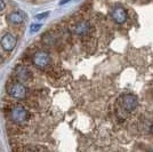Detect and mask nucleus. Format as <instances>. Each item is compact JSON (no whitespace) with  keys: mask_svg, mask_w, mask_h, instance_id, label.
Segmentation results:
<instances>
[{"mask_svg":"<svg viewBox=\"0 0 153 152\" xmlns=\"http://www.w3.org/2000/svg\"><path fill=\"white\" fill-rule=\"evenodd\" d=\"M27 117H29V112L23 105H19V104L14 105L10 110V119L17 125L25 122L27 120Z\"/></svg>","mask_w":153,"mask_h":152,"instance_id":"nucleus-1","label":"nucleus"},{"mask_svg":"<svg viewBox=\"0 0 153 152\" xmlns=\"http://www.w3.org/2000/svg\"><path fill=\"white\" fill-rule=\"evenodd\" d=\"M7 92L15 100H23V98H25L26 93H27L25 86L21 81H17V83H14L12 85H9Z\"/></svg>","mask_w":153,"mask_h":152,"instance_id":"nucleus-2","label":"nucleus"},{"mask_svg":"<svg viewBox=\"0 0 153 152\" xmlns=\"http://www.w3.org/2000/svg\"><path fill=\"white\" fill-rule=\"evenodd\" d=\"M120 107L127 112H133L138 107V100L135 95L125 94L120 98Z\"/></svg>","mask_w":153,"mask_h":152,"instance_id":"nucleus-3","label":"nucleus"},{"mask_svg":"<svg viewBox=\"0 0 153 152\" xmlns=\"http://www.w3.org/2000/svg\"><path fill=\"white\" fill-rule=\"evenodd\" d=\"M32 62L39 69H45L46 66H48L51 63V56L47 51H37L32 57Z\"/></svg>","mask_w":153,"mask_h":152,"instance_id":"nucleus-4","label":"nucleus"},{"mask_svg":"<svg viewBox=\"0 0 153 152\" xmlns=\"http://www.w3.org/2000/svg\"><path fill=\"white\" fill-rule=\"evenodd\" d=\"M1 47L5 51H12L16 47L17 44V39L15 38V36H13L12 33H6L2 36V38L0 40Z\"/></svg>","mask_w":153,"mask_h":152,"instance_id":"nucleus-5","label":"nucleus"},{"mask_svg":"<svg viewBox=\"0 0 153 152\" xmlns=\"http://www.w3.org/2000/svg\"><path fill=\"white\" fill-rule=\"evenodd\" d=\"M111 17L114 21L117 24H123L128 19V14L125 10V8L120 6H117L113 8L112 13H111Z\"/></svg>","mask_w":153,"mask_h":152,"instance_id":"nucleus-6","label":"nucleus"},{"mask_svg":"<svg viewBox=\"0 0 153 152\" xmlns=\"http://www.w3.org/2000/svg\"><path fill=\"white\" fill-rule=\"evenodd\" d=\"M90 31V24L87 21H80L73 26V32L78 36H86Z\"/></svg>","mask_w":153,"mask_h":152,"instance_id":"nucleus-7","label":"nucleus"},{"mask_svg":"<svg viewBox=\"0 0 153 152\" xmlns=\"http://www.w3.org/2000/svg\"><path fill=\"white\" fill-rule=\"evenodd\" d=\"M16 77L21 83H25V81H29L31 79V72L30 70L27 69L26 66H23V65H19V68L16 69Z\"/></svg>","mask_w":153,"mask_h":152,"instance_id":"nucleus-8","label":"nucleus"},{"mask_svg":"<svg viewBox=\"0 0 153 152\" xmlns=\"http://www.w3.org/2000/svg\"><path fill=\"white\" fill-rule=\"evenodd\" d=\"M7 21L14 25H19V24H22L24 22V16L19 12H13L7 16Z\"/></svg>","mask_w":153,"mask_h":152,"instance_id":"nucleus-9","label":"nucleus"},{"mask_svg":"<svg viewBox=\"0 0 153 152\" xmlns=\"http://www.w3.org/2000/svg\"><path fill=\"white\" fill-rule=\"evenodd\" d=\"M40 29H41V24H40V23H33V24H31V26H30V33H36V32H38Z\"/></svg>","mask_w":153,"mask_h":152,"instance_id":"nucleus-10","label":"nucleus"},{"mask_svg":"<svg viewBox=\"0 0 153 152\" xmlns=\"http://www.w3.org/2000/svg\"><path fill=\"white\" fill-rule=\"evenodd\" d=\"M48 12H46V13H41V14H38V15H36V19H45L48 16Z\"/></svg>","mask_w":153,"mask_h":152,"instance_id":"nucleus-11","label":"nucleus"},{"mask_svg":"<svg viewBox=\"0 0 153 152\" xmlns=\"http://www.w3.org/2000/svg\"><path fill=\"white\" fill-rule=\"evenodd\" d=\"M5 9H6V4H5V1H4V0H0V13L4 12Z\"/></svg>","mask_w":153,"mask_h":152,"instance_id":"nucleus-12","label":"nucleus"},{"mask_svg":"<svg viewBox=\"0 0 153 152\" xmlns=\"http://www.w3.org/2000/svg\"><path fill=\"white\" fill-rule=\"evenodd\" d=\"M68 1H70V0H62V1H61V5H63V4H66Z\"/></svg>","mask_w":153,"mask_h":152,"instance_id":"nucleus-13","label":"nucleus"},{"mask_svg":"<svg viewBox=\"0 0 153 152\" xmlns=\"http://www.w3.org/2000/svg\"><path fill=\"white\" fill-rule=\"evenodd\" d=\"M1 60H2V58H1V56H0V62H1Z\"/></svg>","mask_w":153,"mask_h":152,"instance_id":"nucleus-14","label":"nucleus"},{"mask_svg":"<svg viewBox=\"0 0 153 152\" xmlns=\"http://www.w3.org/2000/svg\"><path fill=\"white\" fill-rule=\"evenodd\" d=\"M152 133H153V126H152Z\"/></svg>","mask_w":153,"mask_h":152,"instance_id":"nucleus-15","label":"nucleus"}]
</instances>
